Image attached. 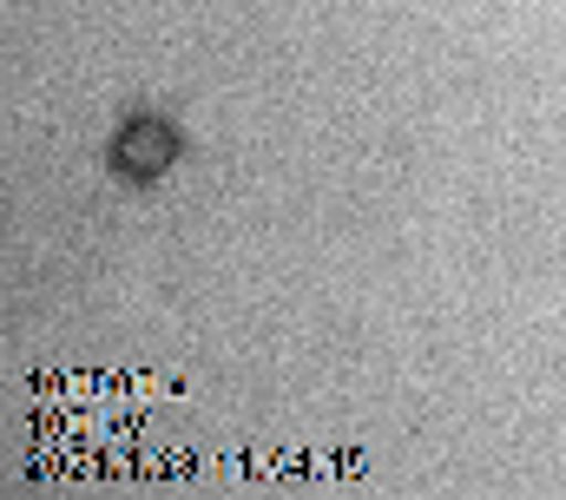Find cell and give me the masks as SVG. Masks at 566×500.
Returning a JSON list of instances; mask_svg holds the SVG:
<instances>
[{"instance_id": "obj_1", "label": "cell", "mask_w": 566, "mask_h": 500, "mask_svg": "<svg viewBox=\"0 0 566 500\" xmlns=\"http://www.w3.org/2000/svg\"><path fill=\"white\" fill-rule=\"evenodd\" d=\"M165 158H171V138H165L158 125H133V132L119 138V165H126V171H139V178L165 171Z\"/></svg>"}]
</instances>
